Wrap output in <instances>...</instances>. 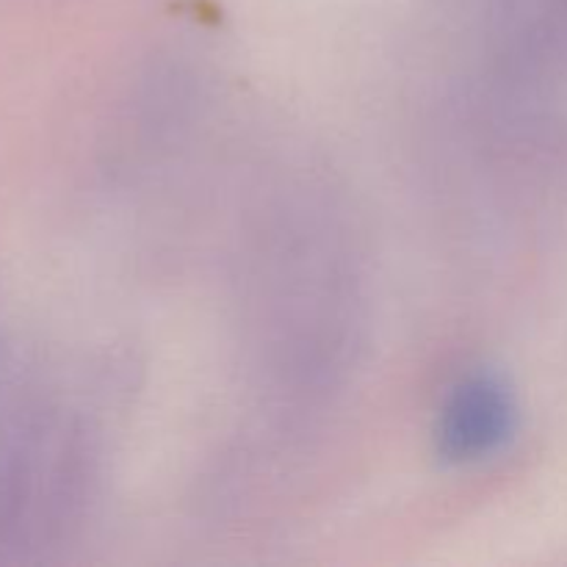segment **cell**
<instances>
[{"label":"cell","mask_w":567,"mask_h":567,"mask_svg":"<svg viewBox=\"0 0 567 567\" xmlns=\"http://www.w3.org/2000/svg\"><path fill=\"white\" fill-rule=\"evenodd\" d=\"M518 426V402L504 377L476 371L443 399L435 421V452L449 465H474L502 452Z\"/></svg>","instance_id":"obj_1"}]
</instances>
